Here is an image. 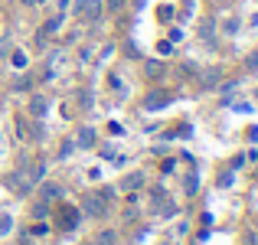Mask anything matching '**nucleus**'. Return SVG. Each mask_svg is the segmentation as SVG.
Masks as SVG:
<instances>
[{
    "instance_id": "nucleus-1",
    "label": "nucleus",
    "mask_w": 258,
    "mask_h": 245,
    "mask_svg": "<svg viewBox=\"0 0 258 245\" xmlns=\"http://www.w3.org/2000/svg\"><path fill=\"white\" fill-rule=\"evenodd\" d=\"M164 101H167V95H164V92H154V95H147L144 108H147V111H151V108H164Z\"/></svg>"
},
{
    "instance_id": "nucleus-2",
    "label": "nucleus",
    "mask_w": 258,
    "mask_h": 245,
    "mask_svg": "<svg viewBox=\"0 0 258 245\" xmlns=\"http://www.w3.org/2000/svg\"><path fill=\"white\" fill-rule=\"evenodd\" d=\"M92 141H95V134H92V131L85 128V131L79 134V144H82V147H92Z\"/></svg>"
},
{
    "instance_id": "nucleus-3",
    "label": "nucleus",
    "mask_w": 258,
    "mask_h": 245,
    "mask_svg": "<svg viewBox=\"0 0 258 245\" xmlns=\"http://www.w3.org/2000/svg\"><path fill=\"white\" fill-rule=\"evenodd\" d=\"M88 213H95V216H101V213H105V206H101V200H88Z\"/></svg>"
},
{
    "instance_id": "nucleus-4",
    "label": "nucleus",
    "mask_w": 258,
    "mask_h": 245,
    "mask_svg": "<svg viewBox=\"0 0 258 245\" xmlns=\"http://www.w3.org/2000/svg\"><path fill=\"white\" fill-rule=\"evenodd\" d=\"M98 245H114V232H101L98 235Z\"/></svg>"
},
{
    "instance_id": "nucleus-5",
    "label": "nucleus",
    "mask_w": 258,
    "mask_h": 245,
    "mask_svg": "<svg viewBox=\"0 0 258 245\" xmlns=\"http://www.w3.org/2000/svg\"><path fill=\"white\" fill-rule=\"evenodd\" d=\"M46 111V101L43 98H33V114H43Z\"/></svg>"
},
{
    "instance_id": "nucleus-6",
    "label": "nucleus",
    "mask_w": 258,
    "mask_h": 245,
    "mask_svg": "<svg viewBox=\"0 0 258 245\" xmlns=\"http://www.w3.org/2000/svg\"><path fill=\"white\" fill-rule=\"evenodd\" d=\"M248 69L258 72V52H252V56H248Z\"/></svg>"
},
{
    "instance_id": "nucleus-7",
    "label": "nucleus",
    "mask_w": 258,
    "mask_h": 245,
    "mask_svg": "<svg viewBox=\"0 0 258 245\" xmlns=\"http://www.w3.org/2000/svg\"><path fill=\"white\" fill-rule=\"evenodd\" d=\"M0 232H10V219H7V216L0 219Z\"/></svg>"
}]
</instances>
